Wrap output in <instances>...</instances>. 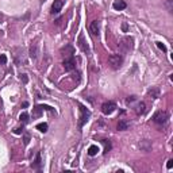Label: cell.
<instances>
[{"instance_id": "1", "label": "cell", "mask_w": 173, "mask_h": 173, "mask_svg": "<svg viewBox=\"0 0 173 173\" xmlns=\"http://www.w3.org/2000/svg\"><path fill=\"white\" fill-rule=\"evenodd\" d=\"M62 56H64V62H62V65H64V69L66 72H72L76 69V60H74V49L72 47L70 50H69V53H66V51L61 50Z\"/></svg>"}, {"instance_id": "2", "label": "cell", "mask_w": 173, "mask_h": 173, "mask_svg": "<svg viewBox=\"0 0 173 173\" xmlns=\"http://www.w3.org/2000/svg\"><path fill=\"white\" fill-rule=\"evenodd\" d=\"M77 106H79V111H80V118H79V129H83V126L85 125L86 122H88L89 116H91V111L89 109H86L83 104H80V103H77Z\"/></svg>"}, {"instance_id": "3", "label": "cell", "mask_w": 173, "mask_h": 173, "mask_svg": "<svg viewBox=\"0 0 173 173\" xmlns=\"http://www.w3.org/2000/svg\"><path fill=\"white\" fill-rule=\"evenodd\" d=\"M169 119V114L166 111H157L153 115V122L157 123V125H165Z\"/></svg>"}, {"instance_id": "4", "label": "cell", "mask_w": 173, "mask_h": 173, "mask_svg": "<svg viewBox=\"0 0 173 173\" xmlns=\"http://www.w3.org/2000/svg\"><path fill=\"white\" fill-rule=\"evenodd\" d=\"M108 62H109V65H111V68L116 70V69H119L123 64V57L120 56V54H111V56L108 57Z\"/></svg>"}, {"instance_id": "5", "label": "cell", "mask_w": 173, "mask_h": 173, "mask_svg": "<svg viewBox=\"0 0 173 173\" xmlns=\"http://www.w3.org/2000/svg\"><path fill=\"white\" fill-rule=\"evenodd\" d=\"M115 109H116V104H115L114 102H106L102 106V112L104 115H111Z\"/></svg>"}, {"instance_id": "6", "label": "cell", "mask_w": 173, "mask_h": 173, "mask_svg": "<svg viewBox=\"0 0 173 173\" xmlns=\"http://www.w3.org/2000/svg\"><path fill=\"white\" fill-rule=\"evenodd\" d=\"M77 43H79V47L81 49L84 53L86 54H91V50H89V46L88 43L85 42V38H84V34H80L79 35V41H77Z\"/></svg>"}, {"instance_id": "7", "label": "cell", "mask_w": 173, "mask_h": 173, "mask_svg": "<svg viewBox=\"0 0 173 173\" xmlns=\"http://www.w3.org/2000/svg\"><path fill=\"white\" fill-rule=\"evenodd\" d=\"M41 165H42V160H41V152H38L35 154V158L31 162V168L35 169V171H41Z\"/></svg>"}, {"instance_id": "8", "label": "cell", "mask_w": 173, "mask_h": 173, "mask_svg": "<svg viewBox=\"0 0 173 173\" xmlns=\"http://www.w3.org/2000/svg\"><path fill=\"white\" fill-rule=\"evenodd\" d=\"M99 30H100V22L99 21H93L89 26V31L93 37H99Z\"/></svg>"}, {"instance_id": "9", "label": "cell", "mask_w": 173, "mask_h": 173, "mask_svg": "<svg viewBox=\"0 0 173 173\" xmlns=\"http://www.w3.org/2000/svg\"><path fill=\"white\" fill-rule=\"evenodd\" d=\"M62 5H64V2H62V0H54V3L51 4V14H53V15L60 14Z\"/></svg>"}, {"instance_id": "10", "label": "cell", "mask_w": 173, "mask_h": 173, "mask_svg": "<svg viewBox=\"0 0 173 173\" xmlns=\"http://www.w3.org/2000/svg\"><path fill=\"white\" fill-rule=\"evenodd\" d=\"M112 7H114V10H116V11H122L127 7V4H126L123 0H115V2L112 3Z\"/></svg>"}, {"instance_id": "11", "label": "cell", "mask_w": 173, "mask_h": 173, "mask_svg": "<svg viewBox=\"0 0 173 173\" xmlns=\"http://www.w3.org/2000/svg\"><path fill=\"white\" fill-rule=\"evenodd\" d=\"M139 148L142 149V150H145V152H150V149H152L150 141H148V139L141 141V142H139Z\"/></svg>"}, {"instance_id": "12", "label": "cell", "mask_w": 173, "mask_h": 173, "mask_svg": "<svg viewBox=\"0 0 173 173\" xmlns=\"http://www.w3.org/2000/svg\"><path fill=\"white\" fill-rule=\"evenodd\" d=\"M145 111H146V104H145L143 102L138 103V104L135 106V112H137V115H142V114H145Z\"/></svg>"}, {"instance_id": "13", "label": "cell", "mask_w": 173, "mask_h": 173, "mask_svg": "<svg viewBox=\"0 0 173 173\" xmlns=\"http://www.w3.org/2000/svg\"><path fill=\"white\" fill-rule=\"evenodd\" d=\"M119 46H120V47H123V51H125V53H126V51H129V50H131V49H132V38L129 41V43H125V41L122 39L120 43H119Z\"/></svg>"}, {"instance_id": "14", "label": "cell", "mask_w": 173, "mask_h": 173, "mask_svg": "<svg viewBox=\"0 0 173 173\" xmlns=\"http://www.w3.org/2000/svg\"><path fill=\"white\" fill-rule=\"evenodd\" d=\"M37 54H38V46H37V43H33L30 47V57L33 60L37 58Z\"/></svg>"}, {"instance_id": "15", "label": "cell", "mask_w": 173, "mask_h": 173, "mask_svg": "<svg viewBox=\"0 0 173 173\" xmlns=\"http://www.w3.org/2000/svg\"><path fill=\"white\" fill-rule=\"evenodd\" d=\"M97 153H99V148H97L96 145H91L88 148V154L91 155V157H93V155H96Z\"/></svg>"}, {"instance_id": "16", "label": "cell", "mask_w": 173, "mask_h": 173, "mask_svg": "<svg viewBox=\"0 0 173 173\" xmlns=\"http://www.w3.org/2000/svg\"><path fill=\"white\" fill-rule=\"evenodd\" d=\"M116 127H118L119 131H125V130L129 129V123L126 122V120H119V123H118Z\"/></svg>"}, {"instance_id": "17", "label": "cell", "mask_w": 173, "mask_h": 173, "mask_svg": "<svg viewBox=\"0 0 173 173\" xmlns=\"http://www.w3.org/2000/svg\"><path fill=\"white\" fill-rule=\"evenodd\" d=\"M149 96H152L153 99H158L160 97V89L158 88H152L149 91Z\"/></svg>"}, {"instance_id": "18", "label": "cell", "mask_w": 173, "mask_h": 173, "mask_svg": "<svg viewBox=\"0 0 173 173\" xmlns=\"http://www.w3.org/2000/svg\"><path fill=\"white\" fill-rule=\"evenodd\" d=\"M102 142L104 143V146H106V148H104V154H107V153H108V152H109V150H111V149H112V145H111V142H109V139H103Z\"/></svg>"}, {"instance_id": "19", "label": "cell", "mask_w": 173, "mask_h": 173, "mask_svg": "<svg viewBox=\"0 0 173 173\" xmlns=\"http://www.w3.org/2000/svg\"><path fill=\"white\" fill-rule=\"evenodd\" d=\"M28 119H30V116H28L27 112H22L21 116H19V120H21L22 123H27V122H28Z\"/></svg>"}, {"instance_id": "20", "label": "cell", "mask_w": 173, "mask_h": 173, "mask_svg": "<svg viewBox=\"0 0 173 173\" xmlns=\"http://www.w3.org/2000/svg\"><path fill=\"white\" fill-rule=\"evenodd\" d=\"M37 129H38L41 132H46L49 129V126H47V123H39V125H37Z\"/></svg>"}, {"instance_id": "21", "label": "cell", "mask_w": 173, "mask_h": 173, "mask_svg": "<svg viewBox=\"0 0 173 173\" xmlns=\"http://www.w3.org/2000/svg\"><path fill=\"white\" fill-rule=\"evenodd\" d=\"M15 56H22L23 57V49L22 47H19V54H15ZM15 61L16 62H18V64H26V61H24V60H18V57H15Z\"/></svg>"}, {"instance_id": "22", "label": "cell", "mask_w": 173, "mask_h": 173, "mask_svg": "<svg viewBox=\"0 0 173 173\" xmlns=\"http://www.w3.org/2000/svg\"><path fill=\"white\" fill-rule=\"evenodd\" d=\"M38 108L39 109H45V111H53V107H50V106H46V104H41V106H38Z\"/></svg>"}, {"instance_id": "23", "label": "cell", "mask_w": 173, "mask_h": 173, "mask_svg": "<svg viewBox=\"0 0 173 173\" xmlns=\"http://www.w3.org/2000/svg\"><path fill=\"white\" fill-rule=\"evenodd\" d=\"M155 45H157V47L160 49V50H162V51H166V46L164 45L162 42H155Z\"/></svg>"}, {"instance_id": "24", "label": "cell", "mask_w": 173, "mask_h": 173, "mask_svg": "<svg viewBox=\"0 0 173 173\" xmlns=\"http://www.w3.org/2000/svg\"><path fill=\"white\" fill-rule=\"evenodd\" d=\"M0 64H2V65L7 64V57H5L4 54H0Z\"/></svg>"}, {"instance_id": "25", "label": "cell", "mask_w": 173, "mask_h": 173, "mask_svg": "<svg viewBox=\"0 0 173 173\" xmlns=\"http://www.w3.org/2000/svg\"><path fill=\"white\" fill-rule=\"evenodd\" d=\"M23 142H24V145H27V143L30 142V135H28L27 132L24 134V138H23Z\"/></svg>"}, {"instance_id": "26", "label": "cell", "mask_w": 173, "mask_h": 173, "mask_svg": "<svg viewBox=\"0 0 173 173\" xmlns=\"http://www.w3.org/2000/svg\"><path fill=\"white\" fill-rule=\"evenodd\" d=\"M135 100V96H129L127 99H126V104H130V103H132Z\"/></svg>"}, {"instance_id": "27", "label": "cell", "mask_w": 173, "mask_h": 173, "mask_svg": "<svg viewBox=\"0 0 173 173\" xmlns=\"http://www.w3.org/2000/svg\"><path fill=\"white\" fill-rule=\"evenodd\" d=\"M21 80H22V81L26 84V83L28 81V79H27V74H21Z\"/></svg>"}, {"instance_id": "28", "label": "cell", "mask_w": 173, "mask_h": 173, "mask_svg": "<svg viewBox=\"0 0 173 173\" xmlns=\"http://www.w3.org/2000/svg\"><path fill=\"white\" fill-rule=\"evenodd\" d=\"M172 166H173V160H169L168 164H166V168H168V169H172Z\"/></svg>"}, {"instance_id": "29", "label": "cell", "mask_w": 173, "mask_h": 173, "mask_svg": "<svg viewBox=\"0 0 173 173\" xmlns=\"http://www.w3.org/2000/svg\"><path fill=\"white\" fill-rule=\"evenodd\" d=\"M14 132H15V134H22V132H23V129L18 127V129H15V130H14Z\"/></svg>"}, {"instance_id": "30", "label": "cell", "mask_w": 173, "mask_h": 173, "mask_svg": "<svg viewBox=\"0 0 173 173\" xmlns=\"http://www.w3.org/2000/svg\"><path fill=\"white\" fill-rule=\"evenodd\" d=\"M42 2H45V0H42Z\"/></svg>"}]
</instances>
